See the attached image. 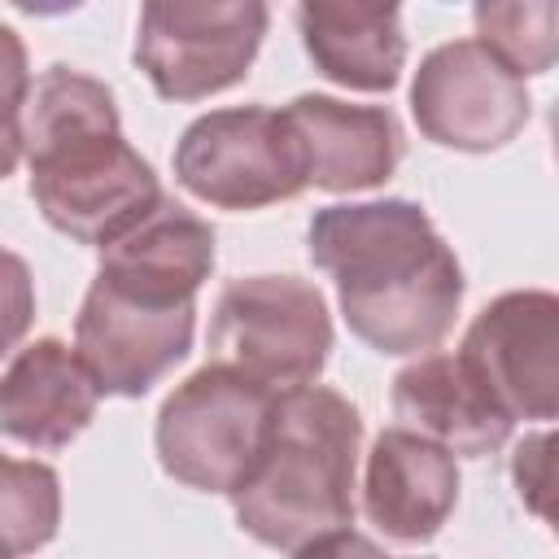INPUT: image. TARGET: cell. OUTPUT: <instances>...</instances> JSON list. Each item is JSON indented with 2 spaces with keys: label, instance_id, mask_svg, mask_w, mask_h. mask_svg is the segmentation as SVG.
Masks as SVG:
<instances>
[{
  "label": "cell",
  "instance_id": "3",
  "mask_svg": "<svg viewBox=\"0 0 559 559\" xmlns=\"http://www.w3.org/2000/svg\"><path fill=\"white\" fill-rule=\"evenodd\" d=\"M22 153L39 214L74 245H114L166 197L153 166L122 140L114 92L70 66H48L31 83Z\"/></svg>",
  "mask_w": 559,
  "mask_h": 559
},
{
  "label": "cell",
  "instance_id": "1",
  "mask_svg": "<svg viewBox=\"0 0 559 559\" xmlns=\"http://www.w3.org/2000/svg\"><path fill=\"white\" fill-rule=\"evenodd\" d=\"M214 271V227L162 197L131 231L100 249L74 319V354L100 393L144 397L192 349L197 293Z\"/></svg>",
  "mask_w": 559,
  "mask_h": 559
},
{
  "label": "cell",
  "instance_id": "7",
  "mask_svg": "<svg viewBox=\"0 0 559 559\" xmlns=\"http://www.w3.org/2000/svg\"><path fill=\"white\" fill-rule=\"evenodd\" d=\"M266 26L262 0H153L140 9L135 66L162 100H205L249 74Z\"/></svg>",
  "mask_w": 559,
  "mask_h": 559
},
{
  "label": "cell",
  "instance_id": "9",
  "mask_svg": "<svg viewBox=\"0 0 559 559\" xmlns=\"http://www.w3.org/2000/svg\"><path fill=\"white\" fill-rule=\"evenodd\" d=\"M459 362L485 397L515 419H555L559 411V297L520 288L493 297L467 328Z\"/></svg>",
  "mask_w": 559,
  "mask_h": 559
},
{
  "label": "cell",
  "instance_id": "4",
  "mask_svg": "<svg viewBox=\"0 0 559 559\" xmlns=\"http://www.w3.org/2000/svg\"><path fill=\"white\" fill-rule=\"evenodd\" d=\"M362 419L336 389L275 393L262 450L231 493L236 524L266 550L297 555L354 524Z\"/></svg>",
  "mask_w": 559,
  "mask_h": 559
},
{
  "label": "cell",
  "instance_id": "11",
  "mask_svg": "<svg viewBox=\"0 0 559 559\" xmlns=\"http://www.w3.org/2000/svg\"><path fill=\"white\" fill-rule=\"evenodd\" d=\"M454 502L459 463L450 450L406 428H384L371 441L362 472V511L384 537L402 546H424L441 533Z\"/></svg>",
  "mask_w": 559,
  "mask_h": 559
},
{
  "label": "cell",
  "instance_id": "6",
  "mask_svg": "<svg viewBox=\"0 0 559 559\" xmlns=\"http://www.w3.org/2000/svg\"><path fill=\"white\" fill-rule=\"evenodd\" d=\"M271 406L275 393L231 367L210 362L192 371L157 411L153 441L166 476L188 489L231 498L262 450Z\"/></svg>",
  "mask_w": 559,
  "mask_h": 559
},
{
  "label": "cell",
  "instance_id": "18",
  "mask_svg": "<svg viewBox=\"0 0 559 559\" xmlns=\"http://www.w3.org/2000/svg\"><path fill=\"white\" fill-rule=\"evenodd\" d=\"M31 96V66H26V44L17 39L13 26L0 22V179L13 175L22 162V114Z\"/></svg>",
  "mask_w": 559,
  "mask_h": 559
},
{
  "label": "cell",
  "instance_id": "17",
  "mask_svg": "<svg viewBox=\"0 0 559 559\" xmlns=\"http://www.w3.org/2000/svg\"><path fill=\"white\" fill-rule=\"evenodd\" d=\"M476 44H485L515 79L546 74L555 66V0L528 4H476Z\"/></svg>",
  "mask_w": 559,
  "mask_h": 559
},
{
  "label": "cell",
  "instance_id": "12",
  "mask_svg": "<svg viewBox=\"0 0 559 559\" xmlns=\"http://www.w3.org/2000/svg\"><path fill=\"white\" fill-rule=\"evenodd\" d=\"M301 166H306V188L323 192H358V188H380L402 153L406 135L397 118L380 105H345L336 96H297L284 109Z\"/></svg>",
  "mask_w": 559,
  "mask_h": 559
},
{
  "label": "cell",
  "instance_id": "8",
  "mask_svg": "<svg viewBox=\"0 0 559 559\" xmlns=\"http://www.w3.org/2000/svg\"><path fill=\"white\" fill-rule=\"evenodd\" d=\"M175 179L205 205L262 210L306 188V166L284 109L236 105L201 114L175 144Z\"/></svg>",
  "mask_w": 559,
  "mask_h": 559
},
{
  "label": "cell",
  "instance_id": "16",
  "mask_svg": "<svg viewBox=\"0 0 559 559\" xmlns=\"http://www.w3.org/2000/svg\"><path fill=\"white\" fill-rule=\"evenodd\" d=\"M61 480L48 463L0 454V542L13 559L35 555L57 537Z\"/></svg>",
  "mask_w": 559,
  "mask_h": 559
},
{
  "label": "cell",
  "instance_id": "14",
  "mask_svg": "<svg viewBox=\"0 0 559 559\" xmlns=\"http://www.w3.org/2000/svg\"><path fill=\"white\" fill-rule=\"evenodd\" d=\"M393 415L397 428L463 459L493 454L511 437V419L485 397L459 354H424L419 362L402 367L393 380Z\"/></svg>",
  "mask_w": 559,
  "mask_h": 559
},
{
  "label": "cell",
  "instance_id": "5",
  "mask_svg": "<svg viewBox=\"0 0 559 559\" xmlns=\"http://www.w3.org/2000/svg\"><path fill=\"white\" fill-rule=\"evenodd\" d=\"M328 349V301L297 275H245L231 280L214 301L210 358L271 393L314 384Z\"/></svg>",
  "mask_w": 559,
  "mask_h": 559
},
{
  "label": "cell",
  "instance_id": "15",
  "mask_svg": "<svg viewBox=\"0 0 559 559\" xmlns=\"http://www.w3.org/2000/svg\"><path fill=\"white\" fill-rule=\"evenodd\" d=\"M301 48L314 70L349 92H389L406 66L402 9L393 4H297Z\"/></svg>",
  "mask_w": 559,
  "mask_h": 559
},
{
  "label": "cell",
  "instance_id": "21",
  "mask_svg": "<svg viewBox=\"0 0 559 559\" xmlns=\"http://www.w3.org/2000/svg\"><path fill=\"white\" fill-rule=\"evenodd\" d=\"M297 559H393V555H384L376 542L341 528V533H328V537L310 542L306 550H297Z\"/></svg>",
  "mask_w": 559,
  "mask_h": 559
},
{
  "label": "cell",
  "instance_id": "22",
  "mask_svg": "<svg viewBox=\"0 0 559 559\" xmlns=\"http://www.w3.org/2000/svg\"><path fill=\"white\" fill-rule=\"evenodd\" d=\"M0 559H13V555H9V546H4V542H0Z\"/></svg>",
  "mask_w": 559,
  "mask_h": 559
},
{
  "label": "cell",
  "instance_id": "20",
  "mask_svg": "<svg viewBox=\"0 0 559 559\" xmlns=\"http://www.w3.org/2000/svg\"><path fill=\"white\" fill-rule=\"evenodd\" d=\"M550 432H537V437H524L515 459H511V476H515V489L520 498L546 520V489H550Z\"/></svg>",
  "mask_w": 559,
  "mask_h": 559
},
{
  "label": "cell",
  "instance_id": "2",
  "mask_svg": "<svg viewBox=\"0 0 559 559\" xmlns=\"http://www.w3.org/2000/svg\"><path fill=\"white\" fill-rule=\"evenodd\" d=\"M306 249L336 280L349 332L380 354H424L463 306V266L432 218L402 197L314 210Z\"/></svg>",
  "mask_w": 559,
  "mask_h": 559
},
{
  "label": "cell",
  "instance_id": "10",
  "mask_svg": "<svg viewBox=\"0 0 559 559\" xmlns=\"http://www.w3.org/2000/svg\"><path fill=\"white\" fill-rule=\"evenodd\" d=\"M411 114L419 131L459 153H493L511 144L528 114V87L485 44L450 39L432 48L411 83Z\"/></svg>",
  "mask_w": 559,
  "mask_h": 559
},
{
  "label": "cell",
  "instance_id": "13",
  "mask_svg": "<svg viewBox=\"0 0 559 559\" xmlns=\"http://www.w3.org/2000/svg\"><path fill=\"white\" fill-rule=\"evenodd\" d=\"M96 406L100 389L92 371L57 336L17 349L0 376V432L31 450L70 445L96 419Z\"/></svg>",
  "mask_w": 559,
  "mask_h": 559
},
{
  "label": "cell",
  "instance_id": "19",
  "mask_svg": "<svg viewBox=\"0 0 559 559\" xmlns=\"http://www.w3.org/2000/svg\"><path fill=\"white\" fill-rule=\"evenodd\" d=\"M31 319H35L31 266L13 249H0V358L17 349V341L31 332Z\"/></svg>",
  "mask_w": 559,
  "mask_h": 559
}]
</instances>
